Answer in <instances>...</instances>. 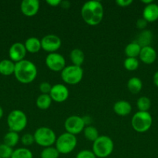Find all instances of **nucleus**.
Returning a JSON list of instances; mask_svg holds the SVG:
<instances>
[{"instance_id":"obj_25","label":"nucleus","mask_w":158,"mask_h":158,"mask_svg":"<svg viewBox=\"0 0 158 158\" xmlns=\"http://www.w3.org/2000/svg\"><path fill=\"white\" fill-rule=\"evenodd\" d=\"M20 140V137L19 136V133L11 131L6 133V135L4 136V138H3V141H4L5 144H6L7 146L10 147L12 148L16 146Z\"/></svg>"},{"instance_id":"obj_33","label":"nucleus","mask_w":158,"mask_h":158,"mask_svg":"<svg viewBox=\"0 0 158 158\" xmlns=\"http://www.w3.org/2000/svg\"><path fill=\"white\" fill-rule=\"evenodd\" d=\"M75 158H97L96 156L94 155L92 151L90 150H82V151H79L76 155Z\"/></svg>"},{"instance_id":"obj_35","label":"nucleus","mask_w":158,"mask_h":158,"mask_svg":"<svg viewBox=\"0 0 158 158\" xmlns=\"http://www.w3.org/2000/svg\"><path fill=\"white\" fill-rule=\"evenodd\" d=\"M147 22L143 18H140L136 21V27L139 29H141V30H144L146 29L147 26Z\"/></svg>"},{"instance_id":"obj_34","label":"nucleus","mask_w":158,"mask_h":158,"mask_svg":"<svg viewBox=\"0 0 158 158\" xmlns=\"http://www.w3.org/2000/svg\"><path fill=\"white\" fill-rule=\"evenodd\" d=\"M51 89H52V85L48 82H42L39 85V89L41 94H50Z\"/></svg>"},{"instance_id":"obj_30","label":"nucleus","mask_w":158,"mask_h":158,"mask_svg":"<svg viewBox=\"0 0 158 158\" xmlns=\"http://www.w3.org/2000/svg\"><path fill=\"white\" fill-rule=\"evenodd\" d=\"M124 68L128 71H135L139 66V60L137 58H128L126 57L123 63Z\"/></svg>"},{"instance_id":"obj_22","label":"nucleus","mask_w":158,"mask_h":158,"mask_svg":"<svg viewBox=\"0 0 158 158\" xmlns=\"http://www.w3.org/2000/svg\"><path fill=\"white\" fill-rule=\"evenodd\" d=\"M141 46L136 41L129 43L124 49V52L128 58H137L141 51Z\"/></svg>"},{"instance_id":"obj_39","label":"nucleus","mask_w":158,"mask_h":158,"mask_svg":"<svg viewBox=\"0 0 158 158\" xmlns=\"http://www.w3.org/2000/svg\"><path fill=\"white\" fill-rule=\"evenodd\" d=\"M153 80L155 86H156V87H158V71H156V72L154 73V75H153Z\"/></svg>"},{"instance_id":"obj_11","label":"nucleus","mask_w":158,"mask_h":158,"mask_svg":"<svg viewBox=\"0 0 158 158\" xmlns=\"http://www.w3.org/2000/svg\"><path fill=\"white\" fill-rule=\"evenodd\" d=\"M40 42H41L42 49L49 53L57 52L62 44V41L60 37L54 34L44 35L40 40Z\"/></svg>"},{"instance_id":"obj_42","label":"nucleus","mask_w":158,"mask_h":158,"mask_svg":"<svg viewBox=\"0 0 158 158\" xmlns=\"http://www.w3.org/2000/svg\"><path fill=\"white\" fill-rule=\"evenodd\" d=\"M0 158H1V157H0Z\"/></svg>"},{"instance_id":"obj_5","label":"nucleus","mask_w":158,"mask_h":158,"mask_svg":"<svg viewBox=\"0 0 158 158\" xmlns=\"http://www.w3.org/2000/svg\"><path fill=\"white\" fill-rule=\"evenodd\" d=\"M153 124V117L149 112L137 111L131 119V125L136 132L145 133L150 129Z\"/></svg>"},{"instance_id":"obj_1","label":"nucleus","mask_w":158,"mask_h":158,"mask_svg":"<svg viewBox=\"0 0 158 158\" xmlns=\"http://www.w3.org/2000/svg\"><path fill=\"white\" fill-rule=\"evenodd\" d=\"M82 19L85 23L91 26L100 24L104 17V6L99 1L86 2L81 9Z\"/></svg>"},{"instance_id":"obj_29","label":"nucleus","mask_w":158,"mask_h":158,"mask_svg":"<svg viewBox=\"0 0 158 158\" xmlns=\"http://www.w3.org/2000/svg\"><path fill=\"white\" fill-rule=\"evenodd\" d=\"M60 153L55 147H48L43 148L40 153V158H58Z\"/></svg>"},{"instance_id":"obj_31","label":"nucleus","mask_w":158,"mask_h":158,"mask_svg":"<svg viewBox=\"0 0 158 158\" xmlns=\"http://www.w3.org/2000/svg\"><path fill=\"white\" fill-rule=\"evenodd\" d=\"M14 150L12 148L7 146L4 143L0 144V157L1 158H11Z\"/></svg>"},{"instance_id":"obj_36","label":"nucleus","mask_w":158,"mask_h":158,"mask_svg":"<svg viewBox=\"0 0 158 158\" xmlns=\"http://www.w3.org/2000/svg\"><path fill=\"white\" fill-rule=\"evenodd\" d=\"M133 3V0H117L116 1V4L119 7H128Z\"/></svg>"},{"instance_id":"obj_37","label":"nucleus","mask_w":158,"mask_h":158,"mask_svg":"<svg viewBox=\"0 0 158 158\" xmlns=\"http://www.w3.org/2000/svg\"><path fill=\"white\" fill-rule=\"evenodd\" d=\"M46 3L49 6H52V7H57L60 5L61 0H46Z\"/></svg>"},{"instance_id":"obj_4","label":"nucleus","mask_w":158,"mask_h":158,"mask_svg":"<svg viewBox=\"0 0 158 158\" xmlns=\"http://www.w3.org/2000/svg\"><path fill=\"white\" fill-rule=\"evenodd\" d=\"M27 123V117L21 110H13L8 115L7 125L11 131L21 132L26 127Z\"/></svg>"},{"instance_id":"obj_26","label":"nucleus","mask_w":158,"mask_h":158,"mask_svg":"<svg viewBox=\"0 0 158 158\" xmlns=\"http://www.w3.org/2000/svg\"><path fill=\"white\" fill-rule=\"evenodd\" d=\"M84 132V136L86 138V140H88L90 142H94V140H97L98 137H99V131H98L97 128L94 126H86L85 128L83 131Z\"/></svg>"},{"instance_id":"obj_40","label":"nucleus","mask_w":158,"mask_h":158,"mask_svg":"<svg viewBox=\"0 0 158 158\" xmlns=\"http://www.w3.org/2000/svg\"><path fill=\"white\" fill-rule=\"evenodd\" d=\"M141 2L143 3V4H145L146 6H147V5H150V4H151V3H153V2L152 1V0H142V1H141Z\"/></svg>"},{"instance_id":"obj_10","label":"nucleus","mask_w":158,"mask_h":158,"mask_svg":"<svg viewBox=\"0 0 158 158\" xmlns=\"http://www.w3.org/2000/svg\"><path fill=\"white\" fill-rule=\"evenodd\" d=\"M45 64L50 70L54 72H61L66 67V60L61 54L53 52L46 56Z\"/></svg>"},{"instance_id":"obj_3","label":"nucleus","mask_w":158,"mask_h":158,"mask_svg":"<svg viewBox=\"0 0 158 158\" xmlns=\"http://www.w3.org/2000/svg\"><path fill=\"white\" fill-rule=\"evenodd\" d=\"M114 150L113 140L108 136L101 135L92 143V152L97 158H106Z\"/></svg>"},{"instance_id":"obj_23","label":"nucleus","mask_w":158,"mask_h":158,"mask_svg":"<svg viewBox=\"0 0 158 158\" xmlns=\"http://www.w3.org/2000/svg\"><path fill=\"white\" fill-rule=\"evenodd\" d=\"M127 88L129 91L133 94H137L143 88V82L139 77H133L127 82Z\"/></svg>"},{"instance_id":"obj_18","label":"nucleus","mask_w":158,"mask_h":158,"mask_svg":"<svg viewBox=\"0 0 158 158\" xmlns=\"http://www.w3.org/2000/svg\"><path fill=\"white\" fill-rule=\"evenodd\" d=\"M24 46L26 49V52H29V53H37L40 49H42L40 40L38 38L33 36L28 38L25 41Z\"/></svg>"},{"instance_id":"obj_8","label":"nucleus","mask_w":158,"mask_h":158,"mask_svg":"<svg viewBox=\"0 0 158 158\" xmlns=\"http://www.w3.org/2000/svg\"><path fill=\"white\" fill-rule=\"evenodd\" d=\"M62 80L68 85H76L80 83L84 77V70L81 66L74 65L66 66L60 72Z\"/></svg>"},{"instance_id":"obj_12","label":"nucleus","mask_w":158,"mask_h":158,"mask_svg":"<svg viewBox=\"0 0 158 158\" xmlns=\"http://www.w3.org/2000/svg\"><path fill=\"white\" fill-rule=\"evenodd\" d=\"M49 95L52 99V101L56 103H64L69 97V89L65 85L57 83L52 86V89Z\"/></svg>"},{"instance_id":"obj_14","label":"nucleus","mask_w":158,"mask_h":158,"mask_svg":"<svg viewBox=\"0 0 158 158\" xmlns=\"http://www.w3.org/2000/svg\"><path fill=\"white\" fill-rule=\"evenodd\" d=\"M40 9V2L38 0H23L20 4L21 12L27 17L37 15Z\"/></svg>"},{"instance_id":"obj_20","label":"nucleus","mask_w":158,"mask_h":158,"mask_svg":"<svg viewBox=\"0 0 158 158\" xmlns=\"http://www.w3.org/2000/svg\"><path fill=\"white\" fill-rule=\"evenodd\" d=\"M70 60H71L72 65L77 66H81L85 60V52L81 49L76 48L72 49L70 52Z\"/></svg>"},{"instance_id":"obj_7","label":"nucleus","mask_w":158,"mask_h":158,"mask_svg":"<svg viewBox=\"0 0 158 158\" xmlns=\"http://www.w3.org/2000/svg\"><path fill=\"white\" fill-rule=\"evenodd\" d=\"M77 143V140L75 135L65 132L57 137L55 148L60 154H68L75 149Z\"/></svg>"},{"instance_id":"obj_41","label":"nucleus","mask_w":158,"mask_h":158,"mask_svg":"<svg viewBox=\"0 0 158 158\" xmlns=\"http://www.w3.org/2000/svg\"><path fill=\"white\" fill-rule=\"evenodd\" d=\"M3 114H4V111H3L2 108L1 106H0V120H1V119L2 118Z\"/></svg>"},{"instance_id":"obj_38","label":"nucleus","mask_w":158,"mask_h":158,"mask_svg":"<svg viewBox=\"0 0 158 158\" xmlns=\"http://www.w3.org/2000/svg\"><path fill=\"white\" fill-rule=\"evenodd\" d=\"M63 9H69L70 6H71V2L69 1H67V0H64V1H61V3L60 5Z\"/></svg>"},{"instance_id":"obj_2","label":"nucleus","mask_w":158,"mask_h":158,"mask_svg":"<svg viewBox=\"0 0 158 158\" xmlns=\"http://www.w3.org/2000/svg\"><path fill=\"white\" fill-rule=\"evenodd\" d=\"M13 75L20 83L29 84L37 78V67L30 60H23L15 63Z\"/></svg>"},{"instance_id":"obj_15","label":"nucleus","mask_w":158,"mask_h":158,"mask_svg":"<svg viewBox=\"0 0 158 158\" xmlns=\"http://www.w3.org/2000/svg\"><path fill=\"white\" fill-rule=\"evenodd\" d=\"M156 56H157V54H156V50L151 46L141 48L139 58L141 62L145 64L150 65L154 63L156 60Z\"/></svg>"},{"instance_id":"obj_27","label":"nucleus","mask_w":158,"mask_h":158,"mask_svg":"<svg viewBox=\"0 0 158 158\" xmlns=\"http://www.w3.org/2000/svg\"><path fill=\"white\" fill-rule=\"evenodd\" d=\"M136 106H137L139 111L141 112H148L151 106V101L150 98L147 97H140L137 100L136 102Z\"/></svg>"},{"instance_id":"obj_13","label":"nucleus","mask_w":158,"mask_h":158,"mask_svg":"<svg viewBox=\"0 0 158 158\" xmlns=\"http://www.w3.org/2000/svg\"><path fill=\"white\" fill-rule=\"evenodd\" d=\"M26 49L25 48L24 43H13L9 49V60H12L15 63L25 60L26 55Z\"/></svg>"},{"instance_id":"obj_9","label":"nucleus","mask_w":158,"mask_h":158,"mask_svg":"<svg viewBox=\"0 0 158 158\" xmlns=\"http://www.w3.org/2000/svg\"><path fill=\"white\" fill-rule=\"evenodd\" d=\"M64 129L66 132L73 135H77L83 132L85 128V123L82 117L77 115H72L68 117L64 121Z\"/></svg>"},{"instance_id":"obj_24","label":"nucleus","mask_w":158,"mask_h":158,"mask_svg":"<svg viewBox=\"0 0 158 158\" xmlns=\"http://www.w3.org/2000/svg\"><path fill=\"white\" fill-rule=\"evenodd\" d=\"M52 103V99L49 94H40L36 100V105L37 108L41 110H46L49 109Z\"/></svg>"},{"instance_id":"obj_32","label":"nucleus","mask_w":158,"mask_h":158,"mask_svg":"<svg viewBox=\"0 0 158 158\" xmlns=\"http://www.w3.org/2000/svg\"><path fill=\"white\" fill-rule=\"evenodd\" d=\"M20 141H21V143H23L24 146H31L33 143H35L33 134H29V133H26V134H23V135L22 136L21 138H20Z\"/></svg>"},{"instance_id":"obj_17","label":"nucleus","mask_w":158,"mask_h":158,"mask_svg":"<svg viewBox=\"0 0 158 158\" xmlns=\"http://www.w3.org/2000/svg\"><path fill=\"white\" fill-rule=\"evenodd\" d=\"M113 111L120 117H126L131 113L132 105L126 100H119L113 105Z\"/></svg>"},{"instance_id":"obj_21","label":"nucleus","mask_w":158,"mask_h":158,"mask_svg":"<svg viewBox=\"0 0 158 158\" xmlns=\"http://www.w3.org/2000/svg\"><path fill=\"white\" fill-rule=\"evenodd\" d=\"M152 40H153V33L151 31L144 29L138 35L136 42L141 47H145V46H150Z\"/></svg>"},{"instance_id":"obj_6","label":"nucleus","mask_w":158,"mask_h":158,"mask_svg":"<svg viewBox=\"0 0 158 158\" xmlns=\"http://www.w3.org/2000/svg\"><path fill=\"white\" fill-rule=\"evenodd\" d=\"M35 143L43 148L52 147L55 144L57 136L51 128L47 127H40L37 128L33 134Z\"/></svg>"},{"instance_id":"obj_19","label":"nucleus","mask_w":158,"mask_h":158,"mask_svg":"<svg viewBox=\"0 0 158 158\" xmlns=\"http://www.w3.org/2000/svg\"><path fill=\"white\" fill-rule=\"evenodd\" d=\"M15 63L11 60L5 59L0 61V74L2 76H11L14 74Z\"/></svg>"},{"instance_id":"obj_16","label":"nucleus","mask_w":158,"mask_h":158,"mask_svg":"<svg viewBox=\"0 0 158 158\" xmlns=\"http://www.w3.org/2000/svg\"><path fill=\"white\" fill-rule=\"evenodd\" d=\"M143 18L147 23H153L158 19V5L153 2L145 6L143 11Z\"/></svg>"},{"instance_id":"obj_28","label":"nucleus","mask_w":158,"mask_h":158,"mask_svg":"<svg viewBox=\"0 0 158 158\" xmlns=\"http://www.w3.org/2000/svg\"><path fill=\"white\" fill-rule=\"evenodd\" d=\"M11 158H33V155L28 148H20L14 150Z\"/></svg>"}]
</instances>
